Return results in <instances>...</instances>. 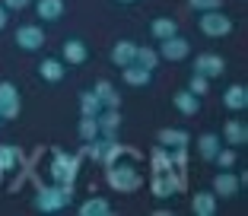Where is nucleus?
<instances>
[{
    "mask_svg": "<svg viewBox=\"0 0 248 216\" xmlns=\"http://www.w3.org/2000/svg\"><path fill=\"white\" fill-rule=\"evenodd\" d=\"M102 162H105V181L111 185V191H118V194H134V191L143 185L140 153H134L131 146L108 143L105 153H102Z\"/></svg>",
    "mask_w": 248,
    "mask_h": 216,
    "instance_id": "nucleus-1",
    "label": "nucleus"
},
{
    "mask_svg": "<svg viewBox=\"0 0 248 216\" xmlns=\"http://www.w3.org/2000/svg\"><path fill=\"white\" fill-rule=\"evenodd\" d=\"M32 203H35L38 213H58V210H64V207L73 203V185H58V181L38 185Z\"/></svg>",
    "mask_w": 248,
    "mask_h": 216,
    "instance_id": "nucleus-2",
    "label": "nucleus"
},
{
    "mask_svg": "<svg viewBox=\"0 0 248 216\" xmlns=\"http://www.w3.org/2000/svg\"><path fill=\"white\" fill-rule=\"evenodd\" d=\"M80 162H83V153L80 156H70V153L64 150H54L51 153V181H58V185H73L77 181V175H80Z\"/></svg>",
    "mask_w": 248,
    "mask_h": 216,
    "instance_id": "nucleus-3",
    "label": "nucleus"
},
{
    "mask_svg": "<svg viewBox=\"0 0 248 216\" xmlns=\"http://www.w3.org/2000/svg\"><path fill=\"white\" fill-rule=\"evenodd\" d=\"M197 26H201V32H204L207 38H223V35L232 32V19H229L223 10H207V13H201Z\"/></svg>",
    "mask_w": 248,
    "mask_h": 216,
    "instance_id": "nucleus-4",
    "label": "nucleus"
},
{
    "mask_svg": "<svg viewBox=\"0 0 248 216\" xmlns=\"http://www.w3.org/2000/svg\"><path fill=\"white\" fill-rule=\"evenodd\" d=\"M19 108H22L19 89H16L10 79H0V115H3V121H13V118L19 115Z\"/></svg>",
    "mask_w": 248,
    "mask_h": 216,
    "instance_id": "nucleus-5",
    "label": "nucleus"
},
{
    "mask_svg": "<svg viewBox=\"0 0 248 216\" xmlns=\"http://www.w3.org/2000/svg\"><path fill=\"white\" fill-rule=\"evenodd\" d=\"M191 70L201 73V77H207V79H217V77L226 73V61L219 58V54H197L194 64H191Z\"/></svg>",
    "mask_w": 248,
    "mask_h": 216,
    "instance_id": "nucleus-6",
    "label": "nucleus"
},
{
    "mask_svg": "<svg viewBox=\"0 0 248 216\" xmlns=\"http://www.w3.org/2000/svg\"><path fill=\"white\" fill-rule=\"evenodd\" d=\"M162 61H185L191 54V42L182 35H172V38H162L159 42V51H156Z\"/></svg>",
    "mask_w": 248,
    "mask_h": 216,
    "instance_id": "nucleus-7",
    "label": "nucleus"
},
{
    "mask_svg": "<svg viewBox=\"0 0 248 216\" xmlns=\"http://www.w3.org/2000/svg\"><path fill=\"white\" fill-rule=\"evenodd\" d=\"M175 191H182V175H178V172H162V175H153V197L166 201V197H172Z\"/></svg>",
    "mask_w": 248,
    "mask_h": 216,
    "instance_id": "nucleus-8",
    "label": "nucleus"
},
{
    "mask_svg": "<svg viewBox=\"0 0 248 216\" xmlns=\"http://www.w3.org/2000/svg\"><path fill=\"white\" fill-rule=\"evenodd\" d=\"M16 45H19L22 51L45 48V29L42 26H19V29H16Z\"/></svg>",
    "mask_w": 248,
    "mask_h": 216,
    "instance_id": "nucleus-9",
    "label": "nucleus"
},
{
    "mask_svg": "<svg viewBox=\"0 0 248 216\" xmlns=\"http://www.w3.org/2000/svg\"><path fill=\"white\" fill-rule=\"evenodd\" d=\"M95 124H99V137L115 140L118 127H121V111H118V108H102V111L95 115Z\"/></svg>",
    "mask_w": 248,
    "mask_h": 216,
    "instance_id": "nucleus-10",
    "label": "nucleus"
},
{
    "mask_svg": "<svg viewBox=\"0 0 248 216\" xmlns=\"http://www.w3.org/2000/svg\"><path fill=\"white\" fill-rule=\"evenodd\" d=\"M239 187H242L239 175L229 172V169H223V172L213 178V194H217V197H235V194H239Z\"/></svg>",
    "mask_w": 248,
    "mask_h": 216,
    "instance_id": "nucleus-11",
    "label": "nucleus"
},
{
    "mask_svg": "<svg viewBox=\"0 0 248 216\" xmlns=\"http://www.w3.org/2000/svg\"><path fill=\"white\" fill-rule=\"evenodd\" d=\"M61 54H64L67 64H86L89 61V45L80 42V38H67V42L61 45Z\"/></svg>",
    "mask_w": 248,
    "mask_h": 216,
    "instance_id": "nucleus-12",
    "label": "nucleus"
},
{
    "mask_svg": "<svg viewBox=\"0 0 248 216\" xmlns=\"http://www.w3.org/2000/svg\"><path fill=\"white\" fill-rule=\"evenodd\" d=\"M134 54H137V42H131V38H121V42L111 45V64H115L118 70L134 64Z\"/></svg>",
    "mask_w": 248,
    "mask_h": 216,
    "instance_id": "nucleus-13",
    "label": "nucleus"
},
{
    "mask_svg": "<svg viewBox=\"0 0 248 216\" xmlns=\"http://www.w3.org/2000/svg\"><path fill=\"white\" fill-rule=\"evenodd\" d=\"M223 105H226L229 111H245V108H248V86H242V83L226 86V93H223Z\"/></svg>",
    "mask_w": 248,
    "mask_h": 216,
    "instance_id": "nucleus-14",
    "label": "nucleus"
},
{
    "mask_svg": "<svg viewBox=\"0 0 248 216\" xmlns=\"http://www.w3.org/2000/svg\"><path fill=\"white\" fill-rule=\"evenodd\" d=\"M223 143H226V146H245L248 143L245 121H226V124H223Z\"/></svg>",
    "mask_w": 248,
    "mask_h": 216,
    "instance_id": "nucleus-15",
    "label": "nucleus"
},
{
    "mask_svg": "<svg viewBox=\"0 0 248 216\" xmlns=\"http://www.w3.org/2000/svg\"><path fill=\"white\" fill-rule=\"evenodd\" d=\"M191 210H194V216H217V194L213 191H197L191 197Z\"/></svg>",
    "mask_w": 248,
    "mask_h": 216,
    "instance_id": "nucleus-16",
    "label": "nucleus"
},
{
    "mask_svg": "<svg viewBox=\"0 0 248 216\" xmlns=\"http://www.w3.org/2000/svg\"><path fill=\"white\" fill-rule=\"evenodd\" d=\"M156 140H159V146H166V150H175V146H188L191 143L188 130H178V127H162L159 134H156Z\"/></svg>",
    "mask_w": 248,
    "mask_h": 216,
    "instance_id": "nucleus-17",
    "label": "nucleus"
},
{
    "mask_svg": "<svg viewBox=\"0 0 248 216\" xmlns=\"http://www.w3.org/2000/svg\"><path fill=\"white\" fill-rule=\"evenodd\" d=\"M172 102H175V108L182 111V115H197L201 111V95H194L191 89H178L175 95H172Z\"/></svg>",
    "mask_w": 248,
    "mask_h": 216,
    "instance_id": "nucleus-18",
    "label": "nucleus"
},
{
    "mask_svg": "<svg viewBox=\"0 0 248 216\" xmlns=\"http://www.w3.org/2000/svg\"><path fill=\"white\" fill-rule=\"evenodd\" d=\"M93 93L99 95V102H102V108H121V93H118L115 86H111L108 79H99L93 86Z\"/></svg>",
    "mask_w": 248,
    "mask_h": 216,
    "instance_id": "nucleus-19",
    "label": "nucleus"
},
{
    "mask_svg": "<svg viewBox=\"0 0 248 216\" xmlns=\"http://www.w3.org/2000/svg\"><path fill=\"white\" fill-rule=\"evenodd\" d=\"M64 0H35V13H38V19H45V22H58L61 16H64Z\"/></svg>",
    "mask_w": 248,
    "mask_h": 216,
    "instance_id": "nucleus-20",
    "label": "nucleus"
},
{
    "mask_svg": "<svg viewBox=\"0 0 248 216\" xmlns=\"http://www.w3.org/2000/svg\"><path fill=\"white\" fill-rule=\"evenodd\" d=\"M121 77H124L127 86H146V83L153 79V70H146V67H140V64H127V67H121Z\"/></svg>",
    "mask_w": 248,
    "mask_h": 216,
    "instance_id": "nucleus-21",
    "label": "nucleus"
},
{
    "mask_svg": "<svg viewBox=\"0 0 248 216\" xmlns=\"http://www.w3.org/2000/svg\"><path fill=\"white\" fill-rule=\"evenodd\" d=\"M150 32H153V38H156V42H162V38L178 35V22L172 19V16H156V19L150 22Z\"/></svg>",
    "mask_w": 248,
    "mask_h": 216,
    "instance_id": "nucleus-22",
    "label": "nucleus"
},
{
    "mask_svg": "<svg viewBox=\"0 0 248 216\" xmlns=\"http://www.w3.org/2000/svg\"><path fill=\"white\" fill-rule=\"evenodd\" d=\"M80 216H111V201L108 197H86L80 203Z\"/></svg>",
    "mask_w": 248,
    "mask_h": 216,
    "instance_id": "nucleus-23",
    "label": "nucleus"
},
{
    "mask_svg": "<svg viewBox=\"0 0 248 216\" xmlns=\"http://www.w3.org/2000/svg\"><path fill=\"white\" fill-rule=\"evenodd\" d=\"M64 64H61L58 58H45L42 64H38V77L45 79V83H61L64 79Z\"/></svg>",
    "mask_w": 248,
    "mask_h": 216,
    "instance_id": "nucleus-24",
    "label": "nucleus"
},
{
    "mask_svg": "<svg viewBox=\"0 0 248 216\" xmlns=\"http://www.w3.org/2000/svg\"><path fill=\"white\" fill-rule=\"evenodd\" d=\"M197 146H201V156H204L207 162H213V156H217L219 146H223V137H219V134H213V130H207V134H201V137H197Z\"/></svg>",
    "mask_w": 248,
    "mask_h": 216,
    "instance_id": "nucleus-25",
    "label": "nucleus"
},
{
    "mask_svg": "<svg viewBox=\"0 0 248 216\" xmlns=\"http://www.w3.org/2000/svg\"><path fill=\"white\" fill-rule=\"evenodd\" d=\"M99 111H102V102H99V95H95L93 89H83V93H80V115L95 118Z\"/></svg>",
    "mask_w": 248,
    "mask_h": 216,
    "instance_id": "nucleus-26",
    "label": "nucleus"
},
{
    "mask_svg": "<svg viewBox=\"0 0 248 216\" xmlns=\"http://www.w3.org/2000/svg\"><path fill=\"white\" fill-rule=\"evenodd\" d=\"M19 162H22V156H19V150H16V146H10V143L0 146V172H13Z\"/></svg>",
    "mask_w": 248,
    "mask_h": 216,
    "instance_id": "nucleus-27",
    "label": "nucleus"
},
{
    "mask_svg": "<svg viewBox=\"0 0 248 216\" xmlns=\"http://www.w3.org/2000/svg\"><path fill=\"white\" fill-rule=\"evenodd\" d=\"M134 64L146 67V70H156V64H159V54H156V48H146V45H137V54H134Z\"/></svg>",
    "mask_w": 248,
    "mask_h": 216,
    "instance_id": "nucleus-28",
    "label": "nucleus"
},
{
    "mask_svg": "<svg viewBox=\"0 0 248 216\" xmlns=\"http://www.w3.org/2000/svg\"><path fill=\"white\" fill-rule=\"evenodd\" d=\"M108 143H115V140H105V137L86 140V143H83V156L95 159V162H102V153H105V146H108Z\"/></svg>",
    "mask_w": 248,
    "mask_h": 216,
    "instance_id": "nucleus-29",
    "label": "nucleus"
},
{
    "mask_svg": "<svg viewBox=\"0 0 248 216\" xmlns=\"http://www.w3.org/2000/svg\"><path fill=\"white\" fill-rule=\"evenodd\" d=\"M77 134H80L83 143H86V140H95V137H99V124H95V118L80 115V127H77Z\"/></svg>",
    "mask_w": 248,
    "mask_h": 216,
    "instance_id": "nucleus-30",
    "label": "nucleus"
},
{
    "mask_svg": "<svg viewBox=\"0 0 248 216\" xmlns=\"http://www.w3.org/2000/svg\"><path fill=\"white\" fill-rule=\"evenodd\" d=\"M188 89H191L194 95H207V89H210V79H207V77H201V73H191Z\"/></svg>",
    "mask_w": 248,
    "mask_h": 216,
    "instance_id": "nucleus-31",
    "label": "nucleus"
},
{
    "mask_svg": "<svg viewBox=\"0 0 248 216\" xmlns=\"http://www.w3.org/2000/svg\"><path fill=\"white\" fill-rule=\"evenodd\" d=\"M213 162H217L219 169H232L235 166V146H229V150H223V146H219V153L213 156Z\"/></svg>",
    "mask_w": 248,
    "mask_h": 216,
    "instance_id": "nucleus-32",
    "label": "nucleus"
},
{
    "mask_svg": "<svg viewBox=\"0 0 248 216\" xmlns=\"http://www.w3.org/2000/svg\"><path fill=\"white\" fill-rule=\"evenodd\" d=\"M188 7L197 10V13H207V10H219L223 0H188Z\"/></svg>",
    "mask_w": 248,
    "mask_h": 216,
    "instance_id": "nucleus-33",
    "label": "nucleus"
},
{
    "mask_svg": "<svg viewBox=\"0 0 248 216\" xmlns=\"http://www.w3.org/2000/svg\"><path fill=\"white\" fill-rule=\"evenodd\" d=\"M32 0H3V7L7 10H22V7H29Z\"/></svg>",
    "mask_w": 248,
    "mask_h": 216,
    "instance_id": "nucleus-34",
    "label": "nucleus"
},
{
    "mask_svg": "<svg viewBox=\"0 0 248 216\" xmlns=\"http://www.w3.org/2000/svg\"><path fill=\"white\" fill-rule=\"evenodd\" d=\"M7 22H10V10L3 7V3H0V32L7 29Z\"/></svg>",
    "mask_w": 248,
    "mask_h": 216,
    "instance_id": "nucleus-35",
    "label": "nucleus"
},
{
    "mask_svg": "<svg viewBox=\"0 0 248 216\" xmlns=\"http://www.w3.org/2000/svg\"><path fill=\"white\" fill-rule=\"evenodd\" d=\"M118 3H137V0H118Z\"/></svg>",
    "mask_w": 248,
    "mask_h": 216,
    "instance_id": "nucleus-36",
    "label": "nucleus"
},
{
    "mask_svg": "<svg viewBox=\"0 0 248 216\" xmlns=\"http://www.w3.org/2000/svg\"><path fill=\"white\" fill-rule=\"evenodd\" d=\"M0 127H3V115H0Z\"/></svg>",
    "mask_w": 248,
    "mask_h": 216,
    "instance_id": "nucleus-37",
    "label": "nucleus"
},
{
    "mask_svg": "<svg viewBox=\"0 0 248 216\" xmlns=\"http://www.w3.org/2000/svg\"><path fill=\"white\" fill-rule=\"evenodd\" d=\"M0 175H3V172H0Z\"/></svg>",
    "mask_w": 248,
    "mask_h": 216,
    "instance_id": "nucleus-38",
    "label": "nucleus"
}]
</instances>
